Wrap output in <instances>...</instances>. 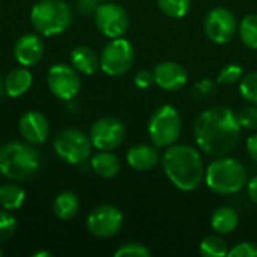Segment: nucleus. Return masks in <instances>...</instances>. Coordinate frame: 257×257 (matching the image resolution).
Segmentation results:
<instances>
[{
	"mask_svg": "<svg viewBox=\"0 0 257 257\" xmlns=\"http://www.w3.org/2000/svg\"><path fill=\"white\" fill-rule=\"evenodd\" d=\"M160 161V152L157 146L149 145H136L126 152V163L131 169L137 172H146L154 169Z\"/></svg>",
	"mask_w": 257,
	"mask_h": 257,
	"instance_id": "nucleus-17",
	"label": "nucleus"
},
{
	"mask_svg": "<svg viewBox=\"0 0 257 257\" xmlns=\"http://www.w3.org/2000/svg\"><path fill=\"white\" fill-rule=\"evenodd\" d=\"M205 182L217 194H236L247 185V170L235 158L217 157L205 170Z\"/></svg>",
	"mask_w": 257,
	"mask_h": 257,
	"instance_id": "nucleus-4",
	"label": "nucleus"
},
{
	"mask_svg": "<svg viewBox=\"0 0 257 257\" xmlns=\"http://www.w3.org/2000/svg\"><path fill=\"white\" fill-rule=\"evenodd\" d=\"M238 114L229 107H212L200 113L194 122L197 148L209 157H224L238 145L241 137Z\"/></svg>",
	"mask_w": 257,
	"mask_h": 257,
	"instance_id": "nucleus-1",
	"label": "nucleus"
},
{
	"mask_svg": "<svg viewBox=\"0 0 257 257\" xmlns=\"http://www.w3.org/2000/svg\"><path fill=\"white\" fill-rule=\"evenodd\" d=\"M18 130L23 140L38 146L47 142L50 134V125L47 117L41 111H26L18 122Z\"/></svg>",
	"mask_w": 257,
	"mask_h": 257,
	"instance_id": "nucleus-14",
	"label": "nucleus"
},
{
	"mask_svg": "<svg viewBox=\"0 0 257 257\" xmlns=\"http://www.w3.org/2000/svg\"><path fill=\"white\" fill-rule=\"evenodd\" d=\"M151 251L149 248H146L143 244L139 242H128L120 245L116 251L114 257H149Z\"/></svg>",
	"mask_w": 257,
	"mask_h": 257,
	"instance_id": "nucleus-30",
	"label": "nucleus"
},
{
	"mask_svg": "<svg viewBox=\"0 0 257 257\" xmlns=\"http://www.w3.org/2000/svg\"><path fill=\"white\" fill-rule=\"evenodd\" d=\"M214 93H215V84L211 80H202L193 89V95L197 99H206Z\"/></svg>",
	"mask_w": 257,
	"mask_h": 257,
	"instance_id": "nucleus-33",
	"label": "nucleus"
},
{
	"mask_svg": "<svg viewBox=\"0 0 257 257\" xmlns=\"http://www.w3.org/2000/svg\"><path fill=\"white\" fill-rule=\"evenodd\" d=\"M89 137L95 149L113 151L122 145L125 139V126L116 117H101L96 122H93Z\"/></svg>",
	"mask_w": 257,
	"mask_h": 257,
	"instance_id": "nucleus-13",
	"label": "nucleus"
},
{
	"mask_svg": "<svg viewBox=\"0 0 257 257\" xmlns=\"http://www.w3.org/2000/svg\"><path fill=\"white\" fill-rule=\"evenodd\" d=\"M247 152L250 158L257 163V134H253L247 139Z\"/></svg>",
	"mask_w": 257,
	"mask_h": 257,
	"instance_id": "nucleus-35",
	"label": "nucleus"
},
{
	"mask_svg": "<svg viewBox=\"0 0 257 257\" xmlns=\"http://www.w3.org/2000/svg\"><path fill=\"white\" fill-rule=\"evenodd\" d=\"M33 84V75L26 68H15L12 69L5 78V93L11 98H18L30 90Z\"/></svg>",
	"mask_w": 257,
	"mask_h": 257,
	"instance_id": "nucleus-19",
	"label": "nucleus"
},
{
	"mask_svg": "<svg viewBox=\"0 0 257 257\" xmlns=\"http://www.w3.org/2000/svg\"><path fill=\"white\" fill-rule=\"evenodd\" d=\"M136 60L133 44L125 38H114L107 42L99 56V68L110 77H120L126 74Z\"/></svg>",
	"mask_w": 257,
	"mask_h": 257,
	"instance_id": "nucleus-8",
	"label": "nucleus"
},
{
	"mask_svg": "<svg viewBox=\"0 0 257 257\" xmlns=\"http://www.w3.org/2000/svg\"><path fill=\"white\" fill-rule=\"evenodd\" d=\"M161 12L170 18H182L188 14L191 0H157Z\"/></svg>",
	"mask_w": 257,
	"mask_h": 257,
	"instance_id": "nucleus-26",
	"label": "nucleus"
},
{
	"mask_svg": "<svg viewBox=\"0 0 257 257\" xmlns=\"http://www.w3.org/2000/svg\"><path fill=\"white\" fill-rule=\"evenodd\" d=\"M78 9L83 14H90V12L95 14V11H96V2H93V0H78Z\"/></svg>",
	"mask_w": 257,
	"mask_h": 257,
	"instance_id": "nucleus-36",
	"label": "nucleus"
},
{
	"mask_svg": "<svg viewBox=\"0 0 257 257\" xmlns=\"http://www.w3.org/2000/svg\"><path fill=\"white\" fill-rule=\"evenodd\" d=\"M15 230H17L15 217L9 211L2 209L0 211V242H5L9 238H12Z\"/></svg>",
	"mask_w": 257,
	"mask_h": 257,
	"instance_id": "nucleus-29",
	"label": "nucleus"
},
{
	"mask_svg": "<svg viewBox=\"0 0 257 257\" xmlns=\"http://www.w3.org/2000/svg\"><path fill=\"white\" fill-rule=\"evenodd\" d=\"M203 30L214 44H227L233 39L238 30L236 18L233 12L226 8H214L205 17Z\"/></svg>",
	"mask_w": 257,
	"mask_h": 257,
	"instance_id": "nucleus-12",
	"label": "nucleus"
},
{
	"mask_svg": "<svg viewBox=\"0 0 257 257\" xmlns=\"http://www.w3.org/2000/svg\"><path fill=\"white\" fill-rule=\"evenodd\" d=\"M182 120L178 110L173 105L164 104L158 107L148 123V133L151 142L158 149H166L176 143L181 136Z\"/></svg>",
	"mask_w": 257,
	"mask_h": 257,
	"instance_id": "nucleus-6",
	"label": "nucleus"
},
{
	"mask_svg": "<svg viewBox=\"0 0 257 257\" xmlns=\"http://www.w3.org/2000/svg\"><path fill=\"white\" fill-rule=\"evenodd\" d=\"M80 211V199L72 191H63L53 202V212L60 221L72 220Z\"/></svg>",
	"mask_w": 257,
	"mask_h": 257,
	"instance_id": "nucleus-21",
	"label": "nucleus"
},
{
	"mask_svg": "<svg viewBox=\"0 0 257 257\" xmlns=\"http://www.w3.org/2000/svg\"><path fill=\"white\" fill-rule=\"evenodd\" d=\"M247 194H248L250 200L257 205V176L251 178V179L247 182Z\"/></svg>",
	"mask_w": 257,
	"mask_h": 257,
	"instance_id": "nucleus-37",
	"label": "nucleus"
},
{
	"mask_svg": "<svg viewBox=\"0 0 257 257\" xmlns=\"http://www.w3.org/2000/svg\"><path fill=\"white\" fill-rule=\"evenodd\" d=\"M3 256V250H2V248H0V257Z\"/></svg>",
	"mask_w": 257,
	"mask_h": 257,
	"instance_id": "nucleus-41",
	"label": "nucleus"
},
{
	"mask_svg": "<svg viewBox=\"0 0 257 257\" xmlns=\"http://www.w3.org/2000/svg\"><path fill=\"white\" fill-rule=\"evenodd\" d=\"M155 83L154 80V72L152 71H148V69H142L136 74L134 77V84L139 87V89H149L152 84Z\"/></svg>",
	"mask_w": 257,
	"mask_h": 257,
	"instance_id": "nucleus-34",
	"label": "nucleus"
},
{
	"mask_svg": "<svg viewBox=\"0 0 257 257\" xmlns=\"http://www.w3.org/2000/svg\"><path fill=\"white\" fill-rule=\"evenodd\" d=\"M229 257H257V245L253 242H241L229 250Z\"/></svg>",
	"mask_w": 257,
	"mask_h": 257,
	"instance_id": "nucleus-32",
	"label": "nucleus"
},
{
	"mask_svg": "<svg viewBox=\"0 0 257 257\" xmlns=\"http://www.w3.org/2000/svg\"><path fill=\"white\" fill-rule=\"evenodd\" d=\"M47 84L50 92L62 101L74 99L81 89L78 72L68 63H54L50 66L47 72Z\"/></svg>",
	"mask_w": 257,
	"mask_h": 257,
	"instance_id": "nucleus-9",
	"label": "nucleus"
},
{
	"mask_svg": "<svg viewBox=\"0 0 257 257\" xmlns=\"http://www.w3.org/2000/svg\"><path fill=\"white\" fill-rule=\"evenodd\" d=\"M90 169L96 176L110 179L120 172V161L111 151H99L90 157Z\"/></svg>",
	"mask_w": 257,
	"mask_h": 257,
	"instance_id": "nucleus-20",
	"label": "nucleus"
},
{
	"mask_svg": "<svg viewBox=\"0 0 257 257\" xmlns=\"http://www.w3.org/2000/svg\"><path fill=\"white\" fill-rule=\"evenodd\" d=\"M30 23L42 36L60 35L72 23L71 8L63 0H39L30 9Z\"/></svg>",
	"mask_w": 257,
	"mask_h": 257,
	"instance_id": "nucleus-5",
	"label": "nucleus"
},
{
	"mask_svg": "<svg viewBox=\"0 0 257 257\" xmlns=\"http://www.w3.org/2000/svg\"><path fill=\"white\" fill-rule=\"evenodd\" d=\"M53 148L62 161L78 166L89 160L93 146L87 134L75 128H68L56 136Z\"/></svg>",
	"mask_w": 257,
	"mask_h": 257,
	"instance_id": "nucleus-7",
	"label": "nucleus"
},
{
	"mask_svg": "<svg viewBox=\"0 0 257 257\" xmlns=\"http://www.w3.org/2000/svg\"><path fill=\"white\" fill-rule=\"evenodd\" d=\"M152 72L155 84L167 92L181 90L188 80L185 68L176 62H161L154 68Z\"/></svg>",
	"mask_w": 257,
	"mask_h": 257,
	"instance_id": "nucleus-15",
	"label": "nucleus"
},
{
	"mask_svg": "<svg viewBox=\"0 0 257 257\" xmlns=\"http://www.w3.org/2000/svg\"><path fill=\"white\" fill-rule=\"evenodd\" d=\"M239 38L242 44L251 50L257 48V15L256 14H248L242 18L239 27Z\"/></svg>",
	"mask_w": 257,
	"mask_h": 257,
	"instance_id": "nucleus-25",
	"label": "nucleus"
},
{
	"mask_svg": "<svg viewBox=\"0 0 257 257\" xmlns=\"http://www.w3.org/2000/svg\"><path fill=\"white\" fill-rule=\"evenodd\" d=\"M32 256L33 257H51L53 254H51L50 251H36V253H33Z\"/></svg>",
	"mask_w": 257,
	"mask_h": 257,
	"instance_id": "nucleus-38",
	"label": "nucleus"
},
{
	"mask_svg": "<svg viewBox=\"0 0 257 257\" xmlns=\"http://www.w3.org/2000/svg\"><path fill=\"white\" fill-rule=\"evenodd\" d=\"M123 224V214L119 208L113 205L96 206L86 220L87 230L95 238H111L119 233Z\"/></svg>",
	"mask_w": 257,
	"mask_h": 257,
	"instance_id": "nucleus-11",
	"label": "nucleus"
},
{
	"mask_svg": "<svg viewBox=\"0 0 257 257\" xmlns=\"http://www.w3.org/2000/svg\"><path fill=\"white\" fill-rule=\"evenodd\" d=\"M199 253L203 257H226L229 254V248L220 235H208L202 239Z\"/></svg>",
	"mask_w": 257,
	"mask_h": 257,
	"instance_id": "nucleus-24",
	"label": "nucleus"
},
{
	"mask_svg": "<svg viewBox=\"0 0 257 257\" xmlns=\"http://www.w3.org/2000/svg\"><path fill=\"white\" fill-rule=\"evenodd\" d=\"M45 45L42 39L35 33H26L20 36L14 45V57L15 60L26 68L35 66L44 56Z\"/></svg>",
	"mask_w": 257,
	"mask_h": 257,
	"instance_id": "nucleus-16",
	"label": "nucleus"
},
{
	"mask_svg": "<svg viewBox=\"0 0 257 257\" xmlns=\"http://www.w3.org/2000/svg\"><path fill=\"white\" fill-rule=\"evenodd\" d=\"M3 93H5V81L0 78V98L3 96Z\"/></svg>",
	"mask_w": 257,
	"mask_h": 257,
	"instance_id": "nucleus-39",
	"label": "nucleus"
},
{
	"mask_svg": "<svg viewBox=\"0 0 257 257\" xmlns=\"http://www.w3.org/2000/svg\"><path fill=\"white\" fill-rule=\"evenodd\" d=\"M238 223H239V215L230 206H220L218 209L214 211L211 217V226L220 235L232 233L238 227Z\"/></svg>",
	"mask_w": 257,
	"mask_h": 257,
	"instance_id": "nucleus-22",
	"label": "nucleus"
},
{
	"mask_svg": "<svg viewBox=\"0 0 257 257\" xmlns=\"http://www.w3.org/2000/svg\"><path fill=\"white\" fill-rule=\"evenodd\" d=\"M95 24L98 30L108 39L120 38L130 27V18L126 11L117 3H101L95 11Z\"/></svg>",
	"mask_w": 257,
	"mask_h": 257,
	"instance_id": "nucleus-10",
	"label": "nucleus"
},
{
	"mask_svg": "<svg viewBox=\"0 0 257 257\" xmlns=\"http://www.w3.org/2000/svg\"><path fill=\"white\" fill-rule=\"evenodd\" d=\"M238 120L245 130H257V105L251 104L238 113Z\"/></svg>",
	"mask_w": 257,
	"mask_h": 257,
	"instance_id": "nucleus-31",
	"label": "nucleus"
},
{
	"mask_svg": "<svg viewBox=\"0 0 257 257\" xmlns=\"http://www.w3.org/2000/svg\"><path fill=\"white\" fill-rule=\"evenodd\" d=\"M161 164L169 181L181 191H194L205 179L202 155L193 146L172 145L166 148Z\"/></svg>",
	"mask_w": 257,
	"mask_h": 257,
	"instance_id": "nucleus-2",
	"label": "nucleus"
},
{
	"mask_svg": "<svg viewBox=\"0 0 257 257\" xmlns=\"http://www.w3.org/2000/svg\"><path fill=\"white\" fill-rule=\"evenodd\" d=\"M71 65L72 68L83 75H93L99 69V57L96 53L86 45H78L71 51Z\"/></svg>",
	"mask_w": 257,
	"mask_h": 257,
	"instance_id": "nucleus-18",
	"label": "nucleus"
},
{
	"mask_svg": "<svg viewBox=\"0 0 257 257\" xmlns=\"http://www.w3.org/2000/svg\"><path fill=\"white\" fill-rule=\"evenodd\" d=\"M41 154L29 142H8L0 146V173L12 181H26L41 167Z\"/></svg>",
	"mask_w": 257,
	"mask_h": 257,
	"instance_id": "nucleus-3",
	"label": "nucleus"
},
{
	"mask_svg": "<svg viewBox=\"0 0 257 257\" xmlns=\"http://www.w3.org/2000/svg\"><path fill=\"white\" fill-rule=\"evenodd\" d=\"M244 77V69L241 65L238 63H229L226 65L220 74H218V78L217 81L221 83V84H233L236 81H241V78Z\"/></svg>",
	"mask_w": 257,
	"mask_h": 257,
	"instance_id": "nucleus-28",
	"label": "nucleus"
},
{
	"mask_svg": "<svg viewBox=\"0 0 257 257\" xmlns=\"http://www.w3.org/2000/svg\"><path fill=\"white\" fill-rule=\"evenodd\" d=\"M239 92L245 101L257 105V71L248 72L241 78Z\"/></svg>",
	"mask_w": 257,
	"mask_h": 257,
	"instance_id": "nucleus-27",
	"label": "nucleus"
},
{
	"mask_svg": "<svg viewBox=\"0 0 257 257\" xmlns=\"http://www.w3.org/2000/svg\"><path fill=\"white\" fill-rule=\"evenodd\" d=\"M26 200V191L15 184H6L0 187V206L9 212L18 211Z\"/></svg>",
	"mask_w": 257,
	"mask_h": 257,
	"instance_id": "nucleus-23",
	"label": "nucleus"
},
{
	"mask_svg": "<svg viewBox=\"0 0 257 257\" xmlns=\"http://www.w3.org/2000/svg\"><path fill=\"white\" fill-rule=\"evenodd\" d=\"M93 2H96V3H102V2H105V0H93Z\"/></svg>",
	"mask_w": 257,
	"mask_h": 257,
	"instance_id": "nucleus-40",
	"label": "nucleus"
}]
</instances>
